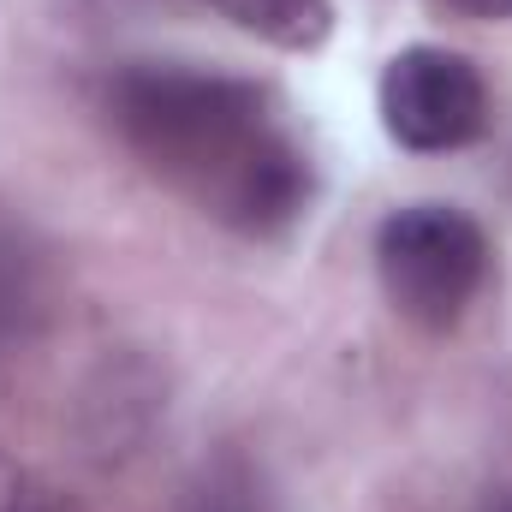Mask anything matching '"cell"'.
<instances>
[{
	"instance_id": "52a82bcc",
	"label": "cell",
	"mask_w": 512,
	"mask_h": 512,
	"mask_svg": "<svg viewBox=\"0 0 512 512\" xmlns=\"http://www.w3.org/2000/svg\"><path fill=\"white\" fill-rule=\"evenodd\" d=\"M0 512H84V501L72 489H60L48 471L0 453Z\"/></svg>"
},
{
	"instance_id": "277c9868",
	"label": "cell",
	"mask_w": 512,
	"mask_h": 512,
	"mask_svg": "<svg viewBox=\"0 0 512 512\" xmlns=\"http://www.w3.org/2000/svg\"><path fill=\"white\" fill-rule=\"evenodd\" d=\"M48 298H54V286H48L42 251L0 227V352L24 346L48 322Z\"/></svg>"
},
{
	"instance_id": "5b68a950",
	"label": "cell",
	"mask_w": 512,
	"mask_h": 512,
	"mask_svg": "<svg viewBox=\"0 0 512 512\" xmlns=\"http://www.w3.org/2000/svg\"><path fill=\"white\" fill-rule=\"evenodd\" d=\"M209 6L239 30H251L256 42L286 54H310L334 30V0H209Z\"/></svg>"
},
{
	"instance_id": "ba28073f",
	"label": "cell",
	"mask_w": 512,
	"mask_h": 512,
	"mask_svg": "<svg viewBox=\"0 0 512 512\" xmlns=\"http://www.w3.org/2000/svg\"><path fill=\"white\" fill-rule=\"evenodd\" d=\"M459 18H512V0H441Z\"/></svg>"
},
{
	"instance_id": "8992f818",
	"label": "cell",
	"mask_w": 512,
	"mask_h": 512,
	"mask_svg": "<svg viewBox=\"0 0 512 512\" xmlns=\"http://www.w3.org/2000/svg\"><path fill=\"white\" fill-rule=\"evenodd\" d=\"M179 512H268V483L245 453H221L185 483Z\"/></svg>"
},
{
	"instance_id": "6da1fadb",
	"label": "cell",
	"mask_w": 512,
	"mask_h": 512,
	"mask_svg": "<svg viewBox=\"0 0 512 512\" xmlns=\"http://www.w3.org/2000/svg\"><path fill=\"white\" fill-rule=\"evenodd\" d=\"M108 120L131 155L209 221L274 239L304 221L316 167L274 96L209 66L137 60L108 78Z\"/></svg>"
},
{
	"instance_id": "3957f363",
	"label": "cell",
	"mask_w": 512,
	"mask_h": 512,
	"mask_svg": "<svg viewBox=\"0 0 512 512\" xmlns=\"http://www.w3.org/2000/svg\"><path fill=\"white\" fill-rule=\"evenodd\" d=\"M382 126L411 155H453L489 126V84L453 48H405L393 54L376 90Z\"/></svg>"
},
{
	"instance_id": "7a4b0ae2",
	"label": "cell",
	"mask_w": 512,
	"mask_h": 512,
	"mask_svg": "<svg viewBox=\"0 0 512 512\" xmlns=\"http://www.w3.org/2000/svg\"><path fill=\"white\" fill-rule=\"evenodd\" d=\"M489 262V233L453 203L393 209L376 233V274L387 304L429 334L465 322V310L489 286Z\"/></svg>"
}]
</instances>
